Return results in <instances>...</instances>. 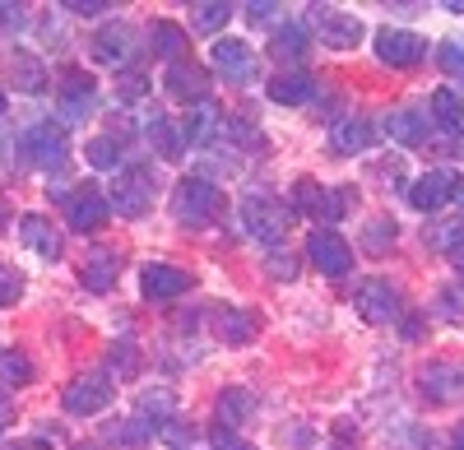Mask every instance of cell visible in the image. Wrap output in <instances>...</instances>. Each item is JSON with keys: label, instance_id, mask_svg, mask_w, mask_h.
I'll return each mask as SVG.
<instances>
[{"label": "cell", "instance_id": "obj_1", "mask_svg": "<svg viewBox=\"0 0 464 450\" xmlns=\"http://www.w3.org/2000/svg\"><path fill=\"white\" fill-rule=\"evenodd\" d=\"M288 218H293V209H284L275 196H265V191L246 196V200H242V209H237L242 233H246V237H256V242H265V246L284 242V233H288Z\"/></svg>", "mask_w": 464, "mask_h": 450}, {"label": "cell", "instance_id": "obj_2", "mask_svg": "<svg viewBox=\"0 0 464 450\" xmlns=\"http://www.w3.org/2000/svg\"><path fill=\"white\" fill-rule=\"evenodd\" d=\"M218 209H223V191L205 177H186L177 186V196H172V214L186 223V228H205V223L218 218Z\"/></svg>", "mask_w": 464, "mask_h": 450}, {"label": "cell", "instance_id": "obj_3", "mask_svg": "<svg viewBox=\"0 0 464 450\" xmlns=\"http://www.w3.org/2000/svg\"><path fill=\"white\" fill-rule=\"evenodd\" d=\"M19 163L28 168H61L65 163V130L56 121H37L19 135Z\"/></svg>", "mask_w": 464, "mask_h": 450}, {"label": "cell", "instance_id": "obj_4", "mask_svg": "<svg viewBox=\"0 0 464 450\" xmlns=\"http://www.w3.org/2000/svg\"><path fill=\"white\" fill-rule=\"evenodd\" d=\"M306 255H312V265L325 274V279H343L353 270V246H348L334 228H316L306 237Z\"/></svg>", "mask_w": 464, "mask_h": 450}, {"label": "cell", "instance_id": "obj_5", "mask_svg": "<svg viewBox=\"0 0 464 450\" xmlns=\"http://www.w3.org/2000/svg\"><path fill=\"white\" fill-rule=\"evenodd\" d=\"M111 214V200L98 191V186H74V191L65 196V218L74 233H98L102 223Z\"/></svg>", "mask_w": 464, "mask_h": 450}, {"label": "cell", "instance_id": "obj_6", "mask_svg": "<svg viewBox=\"0 0 464 450\" xmlns=\"http://www.w3.org/2000/svg\"><path fill=\"white\" fill-rule=\"evenodd\" d=\"M111 399H116V386H111L107 377H80V381H70L65 395H61L65 414H74V418H93V414H102Z\"/></svg>", "mask_w": 464, "mask_h": 450}, {"label": "cell", "instance_id": "obj_7", "mask_svg": "<svg viewBox=\"0 0 464 450\" xmlns=\"http://www.w3.org/2000/svg\"><path fill=\"white\" fill-rule=\"evenodd\" d=\"M376 56L385 65H395V70H409V65H418L422 56H428V37H418L409 28H381L376 33Z\"/></svg>", "mask_w": 464, "mask_h": 450}, {"label": "cell", "instance_id": "obj_8", "mask_svg": "<svg viewBox=\"0 0 464 450\" xmlns=\"http://www.w3.org/2000/svg\"><path fill=\"white\" fill-rule=\"evenodd\" d=\"M450 196H459V177H455L450 168H432V172H422V177L409 186V205L422 209V214L441 209Z\"/></svg>", "mask_w": 464, "mask_h": 450}, {"label": "cell", "instance_id": "obj_9", "mask_svg": "<svg viewBox=\"0 0 464 450\" xmlns=\"http://www.w3.org/2000/svg\"><path fill=\"white\" fill-rule=\"evenodd\" d=\"M358 311H362L372 325H391V321H400V311H404V297H400V288H391L385 279H367V283L358 288Z\"/></svg>", "mask_w": 464, "mask_h": 450}, {"label": "cell", "instance_id": "obj_10", "mask_svg": "<svg viewBox=\"0 0 464 450\" xmlns=\"http://www.w3.org/2000/svg\"><path fill=\"white\" fill-rule=\"evenodd\" d=\"M140 283H144V297H149V302H172V297L190 292V283H196V279H190L186 270H177V265L153 260V265L140 270Z\"/></svg>", "mask_w": 464, "mask_h": 450}, {"label": "cell", "instance_id": "obj_11", "mask_svg": "<svg viewBox=\"0 0 464 450\" xmlns=\"http://www.w3.org/2000/svg\"><path fill=\"white\" fill-rule=\"evenodd\" d=\"M153 172L149 168H130V177H121V186H116V196H111V209L116 214H126V218H140L149 205H153Z\"/></svg>", "mask_w": 464, "mask_h": 450}, {"label": "cell", "instance_id": "obj_12", "mask_svg": "<svg viewBox=\"0 0 464 450\" xmlns=\"http://www.w3.org/2000/svg\"><path fill=\"white\" fill-rule=\"evenodd\" d=\"M214 65L227 74L232 84H251L256 80V52L242 43V37H218L214 43Z\"/></svg>", "mask_w": 464, "mask_h": 450}, {"label": "cell", "instance_id": "obj_13", "mask_svg": "<svg viewBox=\"0 0 464 450\" xmlns=\"http://www.w3.org/2000/svg\"><path fill=\"white\" fill-rule=\"evenodd\" d=\"M135 52V28L130 24H102L93 33V61L98 65H126Z\"/></svg>", "mask_w": 464, "mask_h": 450}, {"label": "cell", "instance_id": "obj_14", "mask_svg": "<svg viewBox=\"0 0 464 450\" xmlns=\"http://www.w3.org/2000/svg\"><path fill=\"white\" fill-rule=\"evenodd\" d=\"M316 10H321V14H316V33H321V43H325V47L348 52V47H358V43H362V19L339 14V10H325V5H316Z\"/></svg>", "mask_w": 464, "mask_h": 450}, {"label": "cell", "instance_id": "obj_15", "mask_svg": "<svg viewBox=\"0 0 464 450\" xmlns=\"http://www.w3.org/2000/svg\"><path fill=\"white\" fill-rule=\"evenodd\" d=\"M428 130H432V121H428L422 107H395L391 117H385V135H391L395 144H404V148H418L422 139H428Z\"/></svg>", "mask_w": 464, "mask_h": 450}, {"label": "cell", "instance_id": "obj_16", "mask_svg": "<svg viewBox=\"0 0 464 450\" xmlns=\"http://www.w3.org/2000/svg\"><path fill=\"white\" fill-rule=\"evenodd\" d=\"M422 395L437 399V404H450V399H464V367L455 362H437L422 371Z\"/></svg>", "mask_w": 464, "mask_h": 450}, {"label": "cell", "instance_id": "obj_17", "mask_svg": "<svg viewBox=\"0 0 464 450\" xmlns=\"http://www.w3.org/2000/svg\"><path fill=\"white\" fill-rule=\"evenodd\" d=\"M214 330H218L223 344L242 349V344H251L256 334H260V321H256L251 311H242V307H218V311H214Z\"/></svg>", "mask_w": 464, "mask_h": 450}, {"label": "cell", "instance_id": "obj_18", "mask_svg": "<svg viewBox=\"0 0 464 450\" xmlns=\"http://www.w3.org/2000/svg\"><path fill=\"white\" fill-rule=\"evenodd\" d=\"M19 242L33 246L37 255H47V260H61V233L52 228L43 214H24L19 218Z\"/></svg>", "mask_w": 464, "mask_h": 450}, {"label": "cell", "instance_id": "obj_19", "mask_svg": "<svg viewBox=\"0 0 464 450\" xmlns=\"http://www.w3.org/2000/svg\"><path fill=\"white\" fill-rule=\"evenodd\" d=\"M265 93L275 98L279 107H302V102H312V98H316V80H312V74H302V70H293V74H275Z\"/></svg>", "mask_w": 464, "mask_h": 450}, {"label": "cell", "instance_id": "obj_20", "mask_svg": "<svg viewBox=\"0 0 464 450\" xmlns=\"http://www.w3.org/2000/svg\"><path fill=\"white\" fill-rule=\"evenodd\" d=\"M116 274H121V255L107 251V246H93L89 260H84V270H80L84 288H93V292H107L116 283Z\"/></svg>", "mask_w": 464, "mask_h": 450}, {"label": "cell", "instance_id": "obj_21", "mask_svg": "<svg viewBox=\"0 0 464 450\" xmlns=\"http://www.w3.org/2000/svg\"><path fill=\"white\" fill-rule=\"evenodd\" d=\"M218 121H223V111H218V102H196L186 111V121H181V135H186V144H209L214 135H218Z\"/></svg>", "mask_w": 464, "mask_h": 450}, {"label": "cell", "instance_id": "obj_22", "mask_svg": "<svg viewBox=\"0 0 464 450\" xmlns=\"http://www.w3.org/2000/svg\"><path fill=\"white\" fill-rule=\"evenodd\" d=\"M372 139H376V130H372V121H362V117H343V121H334V130H330L334 154H362V148H372Z\"/></svg>", "mask_w": 464, "mask_h": 450}, {"label": "cell", "instance_id": "obj_23", "mask_svg": "<svg viewBox=\"0 0 464 450\" xmlns=\"http://www.w3.org/2000/svg\"><path fill=\"white\" fill-rule=\"evenodd\" d=\"M168 93L172 98H186V102H205V70L200 65H190V61H177L168 65Z\"/></svg>", "mask_w": 464, "mask_h": 450}, {"label": "cell", "instance_id": "obj_24", "mask_svg": "<svg viewBox=\"0 0 464 450\" xmlns=\"http://www.w3.org/2000/svg\"><path fill=\"white\" fill-rule=\"evenodd\" d=\"M149 43H153V56L163 61H186V28H177L172 19H153L149 24Z\"/></svg>", "mask_w": 464, "mask_h": 450}, {"label": "cell", "instance_id": "obj_25", "mask_svg": "<svg viewBox=\"0 0 464 450\" xmlns=\"http://www.w3.org/2000/svg\"><path fill=\"white\" fill-rule=\"evenodd\" d=\"M306 47H312V33H306V24H279L275 28V52L279 61H302L306 56Z\"/></svg>", "mask_w": 464, "mask_h": 450}, {"label": "cell", "instance_id": "obj_26", "mask_svg": "<svg viewBox=\"0 0 464 450\" xmlns=\"http://www.w3.org/2000/svg\"><path fill=\"white\" fill-rule=\"evenodd\" d=\"M432 121L446 126V130H455V135H464V93L437 89V93H432Z\"/></svg>", "mask_w": 464, "mask_h": 450}, {"label": "cell", "instance_id": "obj_27", "mask_svg": "<svg viewBox=\"0 0 464 450\" xmlns=\"http://www.w3.org/2000/svg\"><path fill=\"white\" fill-rule=\"evenodd\" d=\"M61 98H65L70 117H80V111L93 102V80H89L84 70H65V74H61Z\"/></svg>", "mask_w": 464, "mask_h": 450}, {"label": "cell", "instance_id": "obj_28", "mask_svg": "<svg viewBox=\"0 0 464 450\" xmlns=\"http://www.w3.org/2000/svg\"><path fill=\"white\" fill-rule=\"evenodd\" d=\"M84 158H89L98 172H111V168H121L126 144L116 139V135H93V139H89V148H84Z\"/></svg>", "mask_w": 464, "mask_h": 450}, {"label": "cell", "instance_id": "obj_29", "mask_svg": "<svg viewBox=\"0 0 464 450\" xmlns=\"http://www.w3.org/2000/svg\"><path fill=\"white\" fill-rule=\"evenodd\" d=\"M256 414V395L251 390H223L218 395V423L223 427H237L242 418H251Z\"/></svg>", "mask_w": 464, "mask_h": 450}, {"label": "cell", "instance_id": "obj_30", "mask_svg": "<svg viewBox=\"0 0 464 450\" xmlns=\"http://www.w3.org/2000/svg\"><path fill=\"white\" fill-rule=\"evenodd\" d=\"M149 144L159 148V154L177 158V154H181V144H186V135H181V126H177L172 117H153V121H149Z\"/></svg>", "mask_w": 464, "mask_h": 450}, {"label": "cell", "instance_id": "obj_31", "mask_svg": "<svg viewBox=\"0 0 464 450\" xmlns=\"http://www.w3.org/2000/svg\"><path fill=\"white\" fill-rule=\"evenodd\" d=\"M111 441H121L130 450H144L153 441V418H130V423H111Z\"/></svg>", "mask_w": 464, "mask_h": 450}, {"label": "cell", "instance_id": "obj_32", "mask_svg": "<svg viewBox=\"0 0 464 450\" xmlns=\"http://www.w3.org/2000/svg\"><path fill=\"white\" fill-rule=\"evenodd\" d=\"M0 381H5V386H28V381H33L28 353H19V349H5V353H0Z\"/></svg>", "mask_w": 464, "mask_h": 450}, {"label": "cell", "instance_id": "obj_33", "mask_svg": "<svg viewBox=\"0 0 464 450\" xmlns=\"http://www.w3.org/2000/svg\"><path fill=\"white\" fill-rule=\"evenodd\" d=\"M232 10H237V5H227V0H205V5H196V14H190V19H196L200 33H218L232 19Z\"/></svg>", "mask_w": 464, "mask_h": 450}, {"label": "cell", "instance_id": "obj_34", "mask_svg": "<svg viewBox=\"0 0 464 450\" xmlns=\"http://www.w3.org/2000/svg\"><path fill=\"white\" fill-rule=\"evenodd\" d=\"M395 218H372L367 223V237H362V246L372 251V255H385V251H391L395 246Z\"/></svg>", "mask_w": 464, "mask_h": 450}, {"label": "cell", "instance_id": "obj_35", "mask_svg": "<svg viewBox=\"0 0 464 450\" xmlns=\"http://www.w3.org/2000/svg\"><path fill=\"white\" fill-rule=\"evenodd\" d=\"M353 200H358L353 186H339V191H325V200H321V218H325V223L343 218L348 209H353Z\"/></svg>", "mask_w": 464, "mask_h": 450}, {"label": "cell", "instance_id": "obj_36", "mask_svg": "<svg viewBox=\"0 0 464 450\" xmlns=\"http://www.w3.org/2000/svg\"><path fill=\"white\" fill-rule=\"evenodd\" d=\"M437 311H441L446 321H464V279H455V283H446V288L437 292Z\"/></svg>", "mask_w": 464, "mask_h": 450}, {"label": "cell", "instance_id": "obj_37", "mask_svg": "<svg viewBox=\"0 0 464 450\" xmlns=\"http://www.w3.org/2000/svg\"><path fill=\"white\" fill-rule=\"evenodd\" d=\"M321 200H325V191H321L312 177H302V181L293 186V209H297V214H312V209L321 214Z\"/></svg>", "mask_w": 464, "mask_h": 450}, {"label": "cell", "instance_id": "obj_38", "mask_svg": "<svg viewBox=\"0 0 464 450\" xmlns=\"http://www.w3.org/2000/svg\"><path fill=\"white\" fill-rule=\"evenodd\" d=\"M14 74H19V84H24L28 93H43V89H47V70L37 65L33 56H19V61H14Z\"/></svg>", "mask_w": 464, "mask_h": 450}, {"label": "cell", "instance_id": "obj_39", "mask_svg": "<svg viewBox=\"0 0 464 450\" xmlns=\"http://www.w3.org/2000/svg\"><path fill=\"white\" fill-rule=\"evenodd\" d=\"M24 297V274L10 270V265H0V307H14Z\"/></svg>", "mask_w": 464, "mask_h": 450}, {"label": "cell", "instance_id": "obj_40", "mask_svg": "<svg viewBox=\"0 0 464 450\" xmlns=\"http://www.w3.org/2000/svg\"><path fill=\"white\" fill-rule=\"evenodd\" d=\"M437 61H441V70H446V74H459V80H464V43H459V37H450V43H441Z\"/></svg>", "mask_w": 464, "mask_h": 450}, {"label": "cell", "instance_id": "obj_41", "mask_svg": "<svg viewBox=\"0 0 464 450\" xmlns=\"http://www.w3.org/2000/svg\"><path fill=\"white\" fill-rule=\"evenodd\" d=\"M209 450H251L237 432H232V427H223V423H214L209 427Z\"/></svg>", "mask_w": 464, "mask_h": 450}, {"label": "cell", "instance_id": "obj_42", "mask_svg": "<svg viewBox=\"0 0 464 450\" xmlns=\"http://www.w3.org/2000/svg\"><path fill=\"white\" fill-rule=\"evenodd\" d=\"M61 10H70V14H80V19H93V14H107L111 5H107V0H65Z\"/></svg>", "mask_w": 464, "mask_h": 450}, {"label": "cell", "instance_id": "obj_43", "mask_svg": "<svg viewBox=\"0 0 464 450\" xmlns=\"http://www.w3.org/2000/svg\"><path fill=\"white\" fill-rule=\"evenodd\" d=\"M144 89H149V80H144V74H126V80L116 84V93H121V102H135V98H144Z\"/></svg>", "mask_w": 464, "mask_h": 450}, {"label": "cell", "instance_id": "obj_44", "mask_svg": "<svg viewBox=\"0 0 464 450\" xmlns=\"http://www.w3.org/2000/svg\"><path fill=\"white\" fill-rule=\"evenodd\" d=\"M153 408H159V414H172V408H177L172 390H149L144 395V414H153Z\"/></svg>", "mask_w": 464, "mask_h": 450}, {"label": "cell", "instance_id": "obj_45", "mask_svg": "<svg viewBox=\"0 0 464 450\" xmlns=\"http://www.w3.org/2000/svg\"><path fill=\"white\" fill-rule=\"evenodd\" d=\"M0 24L19 28V24H24V5H14V0H0Z\"/></svg>", "mask_w": 464, "mask_h": 450}, {"label": "cell", "instance_id": "obj_46", "mask_svg": "<svg viewBox=\"0 0 464 450\" xmlns=\"http://www.w3.org/2000/svg\"><path fill=\"white\" fill-rule=\"evenodd\" d=\"M275 10H279V5H269V0H251V5H246V19L269 24V19H275Z\"/></svg>", "mask_w": 464, "mask_h": 450}, {"label": "cell", "instance_id": "obj_47", "mask_svg": "<svg viewBox=\"0 0 464 450\" xmlns=\"http://www.w3.org/2000/svg\"><path fill=\"white\" fill-rule=\"evenodd\" d=\"M297 270H293V260L288 255H275V260H269V279H293Z\"/></svg>", "mask_w": 464, "mask_h": 450}, {"label": "cell", "instance_id": "obj_48", "mask_svg": "<svg viewBox=\"0 0 464 450\" xmlns=\"http://www.w3.org/2000/svg\"><path fill=\"white\" fill-rule=\"evenodd\" d=\"M168 441H172L177 450H186V445L196 441V436H190V427H186V423H172V427H168Z\"/></svg>", "mask_w": 464, "mask_h": 450}, {"label": "cell", "instance_id": "obj_49", "mask_svg": "<svg viewBox=\"0 0 464 450\" xmlns=\"http://www.w3.org/2000/svg\"><path fill=\"white\" fill-rule=\"evenodd\" d=\"M116 367H130L135 371V349H116Z\"/></svg>", "mask_w": 464, "mask_h": 450}, {"label": "cell", "instance_id": "obj_50", "mask_svg": "<svg viewBox=\"0 0 464 450\" xmlns=\"http://www.w3.org/2000/svg\"><path fill=\"white\" fill-rule=\"evenodd\" d=\"M5 423H10V404H5V395H0V432H5Z\"/></svg>", "mask_w": 464, "mask_h": 450}, {"label": "cell", "instance_id": "obj_51", "mask_svg": "<svg viewBox=\"0 0 464 450\" xmlns=\"http://www.w3.org/2000/svg\"><path fill=\"white\" fill-rule=\"evenodd\" d=\"M450 260H455V265H459V270H464V242H459V246H455V251H450Z\"/></svg>", "mask_w": 464, "mask_h": 450}, {"label": "cell", "instance_id": "obj_52", "mask_svg": "<svg viewBox=\"0 0 464 450\" xmlns=\"http://www.w3.org/2000/svg\"><path fill=\"white\" fill-rule=\"evenodd\" d=\"M5 228H10V209H5V205H0V233H5Z\"/></svg>", "mask_w": 464, "mask_h": 450}, {"label": "cell", "instance_id": "obj_53", "mask_svg": "<svg viewBox=\"0 0 464 450\" xmlns=\"http://www.w3.org/2000/svg\"><path fill=\"white\" fill-rule=\"evenodd\" d=\"M10 450H43V445H37V441H19V445H10Z\"/></svg>", "mask_w": 464, "mask_h": 450}, {"label": "cell", "instance_id": "obj_54", "mask_svg": "<svg viewBox=\"0 0 464 450\" xmlns=\"http://www.w3.org/2000/svg\"><path fill=\"white\" fill-rule=\"evenodd\" d=\"M455 450H464V427H455V441H450Z\"/></svg>", "mask_w": 464, "mask_h": 450}, {"label": "cell", "instance_id": "obj_55", "mask_svg": "<svg viewBox=\"0 0 464 450\" xmlns=\"http://www.w3.org/2000/svg\"><path fill=\"white\" fill-rule=\"evenodd\" d=\"M5 107H10V102H5V93H0V117H5Z\"/></svg>", "mask_w": 464, "mask_h": 450}, {"label": "cell", "instance_id": "obj_56", "mask_svg": "<svg viewBox=\"0 0 464 450\" xmlns=\"http://www.w3.org/2000/svg\"><path fill=\"white\" fill-rule=\"evenodd\" d=\"M0 154H5V135H0Z\"/></svg>", "mask_w": 464, "mask_h": 450}, {"label": "cell", "instance_id": "obj_57", "mask_svg": "<svg viewBox=\"0 0 464 450\" xmlns=\"http://www.w3.org/2000/svg\"><path fill=\"white\" fill-rule=\"evenodd\" d=\"M459 205H464V191H459Z\"/></svg>", "mask_w": 464, "mask_h": 450}]
</instances>
